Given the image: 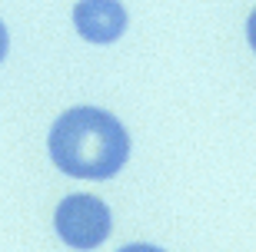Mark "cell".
Wrapping results in <instances>:
<instances>
[{
    "label": "cell",
    "instance_id": "8992f818",
    "mask_svg": "<svg viewBox=\"0 0 256 252\" xmlns=\"http://www.w3.org/2000/svg\"><path fill=\"white\" fill-rule=\"evenodd\" d=\"M7 50H10V33H7V27H4V20H0V60L7 56Z\"/></svg>",
    "mask_w": 256,
    "mask_h": 252
},
{
    "label": "cell",
    "instance_id": "5b68a950",
    "mask_svg": "<svg viewBox=\"0 0 256 252\" xmlns=\"http://www.w3.org/2000/svg\"><path fill=\"white\" fill-rule=\"evenodd\" d=\"M120 252H166V249L150 246V243H133V246H126V249H120Z\"/></svg>",
    "mask_w": 256,
    "mask_h": 252
},
{
    "label": "cell",
    "instance_id": "7a4b0ae2",
    "mask_svg": "<svg viewBox=\"0 0 256 252\" xmlns=\"http://www.w3.org/2000/svg\"><path fill=\"white\" fill-rule=\"evenodd\" d=\"M57 236L74 249H96L104 243L110 229H114V216L106 209L104 199L90 196V193H74L57 206L54 213Z\"/></svg>",
    "mask_w": 256,
    "mask_h": 252
},
{
    "label": "cell",
    "instance_id": "277c9868",
    "mask_svg": "<svg viewBox=\"0 0 256 252\" xmlns=\"http://www.w3.org/2000/svg\"><path fill=\"white\" fill-rule=\"evenodd\" d=\"M246 40H250V47H253V53H256V10L250 13V20H246Z\"/></svg>",
    "mask_w": 256,
    "mask_h": 252
},
{
    "label": "cell",
    "instance_id": "3957f363",
    "mask_svg": "<svg viewBox=\"0 0 256 252\" xmlns=\"http://www.w3.org/2000/svg\"><path fill=\"white\" fill-rule=\"evenodd\" d=\"M74 27L90 43H114L126 30V10L120 0H80L74 7Z\"/></svg>",
    "mask_w": 256,
    "mask_h": 252
},
{
    "label": "cell",
    "instance_id": "6da1fadb",
    "mask_svg": "<svg viewBox=\"0 0 256 252\" xmlns=\"http://www.w3.org/2000/svg\"><path fill=\"white\" fill-rule=\"evenodd\" d=\"M50 159L74 179H110L126 166L130 136L114 113L74 106L50 126Z\"/></svg>",
    "mask_w": 256,
    "mask_h": 252
}]
</instances>
